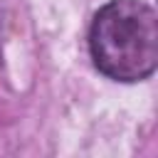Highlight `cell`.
Returning <instances> with one entry per match:
<instances>
[{
    "instance_id": "obj_1",
    "label": "cell",
    "mask_w": 158,
    "mask_h": 158,
    "mask_svg": "<svg viewBox=\"0 0 158 158\" xmlns=\"http://www.w3.org/2000/svg\"><path fill=\"white\" fill-rule=\"evenodd\" d=\"M89 54L114 81L148 79L158 67V17L143 0H111L91 20Z\"/></svg>"
}]
</instances>
